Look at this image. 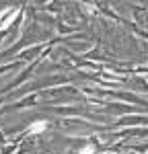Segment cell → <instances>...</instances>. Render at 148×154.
Listing matches in <instances>:
<instances>
[{
    "label": "cell",
    "mask_w": 148,
    "mask_h": 154,
    "mask_svg": "<svg viewBox=\"0 0 148 154\" xmlns=\"http://www.w3.org/2000/svg\"><path fill=\"white\" fill-rule=\"evenodd\" d=\"M48 130V121H35L33 125L27 128V134H39V131H45Z\"/></svg>",
    "instance_id": "6da1fadb"
},
{
    "label": "cell",
    "mask_w": 148,
    "mask_h": 154,
    "mask_svg": "<svg viewBox=\"0 0 148 154\" xmlns=\"http://www.w3.org/2000/svg\"><path fill=\"white\" fill-rule=\"evenodd\" d=\"M80 154H95V146H91V144H88V146H85V148L80 150Z\"/></svg>",
    "instance_id": "7a4b0ae2"
}]
</instances>
